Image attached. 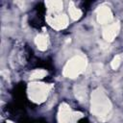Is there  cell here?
Segmentation results:
<instances>
[{
  "label": "cell",
  "instance_id": "cell-11",
  "mask_svg": "<svg viewBox=\"0 0 123 123\" xmlns=\"http://www.w3.org/2000/svg\"><path fill=\"white\" fill-rule=\"evenodd\" d=\"M68 11H69V15H70V17H71L72 19H74V20L79 19V18L81 17V15H82V12H81L79 9H77V8L74 6V4H73L72 2H70V4H69Z\"/></svg>",
  "mask_w": 123,
  "mask_h": 123
},
{
  "label": "cell",
  "instance_id": "cell-10",
  "mask_svg": "<svg viewBox=\"0 0 123 123\" xmlns=\"http://www.w3.org/2000/svg\"><path fill=\"white\" fill-rule=\"evenodd\" d=\"M46 5L48 6V10L53 12H60L62 10V2H61V1L46 2Z\"/></svg>",
  "mask_w": 123,
  "mask_h": 123
},
{
  "label": "cell",
  "instance_id": "cell-3",
  "mask_svg": "<svg viewBox=\"0 0 123 123\" xmlns=\"http://www.w3.org/2000/svg\"><path fill=\"white\" fill-rule=\"evenodd\" d=\"M48 91H49V86L41 83H32L28 86L29 97L34 102H37V103L43 102L46 99Z\"/></svg>",
  "mask_w": 123,
  "mask_h": 123
},
{
  "label": "cell",
  "instance_id": "cell-8",
  "mask_svg": "<svg viewBox=\"0 0 123 123\" xmlns=\"http://www.w3.org/2000/svg\"><path fill=\"white\" fill-rule=\"evenodd\" d=\"M74 92L76 98H78L80 101H85L86 99V89L84 86L77 85L74 87Z\"/></svg>",
  "mask_w": 123,
  "mask_h": 123
},
{
  "label": "cell",
  "instance_id": "cell-6",
  "mask_svg": "<svg viewBox=\"0 0 123 123\" xmlns=\"http://www.w3.org/2000/svg\"><path fill=\"white\" fill-rule=\"evenodd\" d=\"M97 19L101 24L109 23L112 19V14L108 7H100L97 10Z\"/></svg>",
  "mask_w": 123,
  "mask_h": 123
},
{
  "label": "cell",
  "instance_id": "cell-7",
  "mask_svg": "<svg viewBox=\"0 0 123 123\" xmlns=\"http://www.w3.org/2000/svg\"><path fill=\"white\" fill-rule=\"evenodd\" d=\"M71 111L70 107L66 104H62L60 107L59 111V122L60 123H69L71 120Z\"/></svg>",
  "mask_w": 123,
  "mask_h": 123
},
{
  "label": "cell",
  "instance_id": "cell-4",
  "mask_svg": "<svg viewBox=\"0 0 123 123\" xmlns=\"http://www.w3.org/2000/svg\"><path fill=\"white\" fill-rule=\"evenodd\" d=\"M47 19H48L49 24L57 30L65 28L67 26V22H68L67 16L65 14H59V15H56V16L48 17Z\"/></svg>",
  "mask_w": 123,
  "mask_h": 123
},
{
  "label": "cell",
  "instance_id": "cell-2",
  "mask_svg": "<svg viewBox=\"0 0 123 123\" xmlns=\"http://www.w3.org/2000/svg\"><path fill=\"white\" fill-rule=\"evenodd\" d=\"M86 59L81 56H76L70 59L63 68V75L68 78H76L86 68Z\"/></svg>",
  "mask_w": 123,
  "mask_h": 123
},
{
  "label": "cell",
  "instance_id": "cell-9",
  "mask_svg": "<svg viewBox=\"0 0 123 123\" xmlns=\"http://www.w3.org/2000/svg\"><path fill=\"white\" fill-rule=\"evenodd\" d=\"M35 42L37 46V48L41 51H44L46 48H47V38L45 36L43 35H38L37 36L36 39H35Z\"/></svg>",
  "mask_w": 123,
  "mask_h": 123
},
{
  "label": "cell",
  "instance_id": "cell-12",
  "mask_svg": "<svg viewBox=\"0 0 123 123\" xmlns=\"http://www.w3.org/2000/svg\"><path fill=\"white\" fill-rule=\"evenodd\" d=\"M46 74H47L46 71H44V70H42V69H37V70H35V71L31 74L30 78H31V79H40V78H43Z\"/></svg>",
  "mask_w": 123,
  "mask_h": 123
},
{
  "label": "cell",
  "instance_id": "cell-1",
  "mask_svg": "<svg viewBox=\"0 0 123 123\" xmlns=\"http://www.w3.org/2000/svg\"><path fill=\"white\" fill-rule=\"evenodd\" d=\"M111 103L106 94L100 89H96L91 97V111L97 116H105L111 111Z\"/></svg>",
  "mask_w": 123,
  "mask_h": 123
},
{
  "label": "cell",
  "instance_id": "cell-5",
  "mask_svg": "<svg viewBox=\"0 0 123 123\" xmlns=\"http://www.w3.org/2000/svg\"><path fill=\"white\" fill-rule=\"evenodd\" d=\"M118 31H119V23L118 22L111 24L103 30V37L107 41H111L118 34Z\"/></svg>",
  "mask_w": 123,
  "mask_h": 123
},
{
  "label": "cell",
  "instance_id": "cell-13",
  "mask_svg": "<svg viewBox=\"0 0 123 123\" xmlns=\"http://www.w3.org/2000/svg\"><path fill=\"white\" fill-rule=\"evenodd\" d=\"M120 63H121V58H120L119 55H117V56H115V57L112 59L111 65L112 69H117V68L119 67Z\"/></svg>",
  "mask_w": 123,
  "mask_h": 123
}]
</instances>
